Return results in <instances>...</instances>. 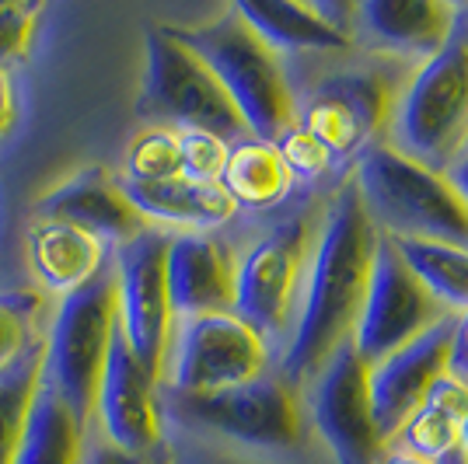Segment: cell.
Listing matches in <instances>:
<instances>
[{"label":"cell","mask_w":468,"mask_h":464,"mask_svg":"<svg viewBox=\"0 0 468 464\" xmlns=\"http://www.w3.org/2000/svg\"><path fill=\"white\" fill-rule=\"evenodd\" d=\"M378 241L381 231L350 178L332 195L322 231L312 245V258L304 266L291 339L280 364V377L293 391L308 385L343 343H350L367 293Z\"/></svg>","instance_id":"1"},{"label":"cell","mask_w":468,"mask_h":464,"mask_svg":"<svg viewBox=\"0 0 468 464\" xmlns=\"http://www.w3.org/2000/svg\"><path fill=\"white\" fill-rule=\"evenodd\" d=\"M182 46L210 67L220 88L245 119L249 136L262 143H276V136L297 119V98L280 53L249 28L234 7L203 25H165Z\"/></svg>","instance_id":"2"},{"label":"cell","mask_w":468,"mask_h":464,"mask_svg":"<svg viewBox=\"0 0 468 464\" xmlns=\"http://www.w3.org/2000/svg\"><path fill=\"white\" fill-rule=\"evenodd\" d=\"M353 185L381 234L468 245V206L448 174L412 161L391 143H371L356 157Z\"/></svg>","instance_id":"3"},{"label":"cell","mask_w":468,"mask_h":464,"mask_svg":"<svg viewBox=\"0 0 468 464\" xmlns=\"http://www.w3.org/2000/svg\"><path fill=\"white\" fill-rule=\"evenodd\" d=\"M468 143V4L458 7L448 42L416 70L395 101V151L444 172Z\"/></svg>","instance_id":"4"},{"label":"cell","mask_w":468,"mask_h":464,"mask_svg":"<svg viewBox=\"0 0 468 464\" xmlns=\"http://www.w3.org/2000/svg\"><path fill=\"white\" fill-rule=\"evenodd\" d=\"M119 329L116 276L112 266L98 272L91 283L57 301L42 335V381L74 408L84 426H91L95 395L109 346Z\"/></svg>","instance_id":"5"},{"label":"cell","mask_w":468,"mask_h":464,"mask_svg":"<svg viewBox=\"0 0 468 464\" xmlns=\"http://www.w3.org/2000/svg\"><path fill=\"white\" fill-rule=\"evenodd\" d=\"M144 53H147V70H144L137 112L147 119V126H165L176 133L199 130L220 136L231 147L241 140H252L245 119L238 116L234 101L210 74V67L189 46H182L165 25L147 28Z\"/></svg>","instance_id":"6"},{"label":"cell","mask_w":468,"mask_h":464,"mask_svg":"<svg viewBox=\"0 0 468 464\" xmlns=\"http://www.w3.org/2000/svg\"><path fill=\"white\" fill-rule=\"evenodd\" d=\"M270 346L234 311L178 318L161 367V387L203 398L270 374Z\"/></svg>","instance_id":"7"},{"label":"cell","mask_w":468,"mask_h":464,"mask_svg":"<svg viewBox=\"0 0 468 464\" xmlns=\"http://www.w3.org/2000/svg\"><path fill=\"white\" fill-rule=\"evenodd\" d=\"M161 416L178 419L199 433H214L234 444L262 447V450H291L301 444V433H304L301 402L280 374H262L252 385L231 387L220 395H203V398H189L161 387Z\"/></svg>","instance_id":"8"},{"label":"cell","mask_w":468,"mask_h":464,"mask_svg":"<svg viewBox=\"0 0 468 464\" xmlns=\"http://www.w3.org/2000/svg\"><path fill=\"white\" fill-rule=\"evenodd\" d=\"M308 252H312V220L308 213H297L252 241L234 262L231 311L259 332L266 346L291 332Z\"/></svg>","instance_id":"9"},{"label":"cell","mask_w":468,"mask_h":464,"mask_svg":"<svg viewBox=\"0 0 468 464\" xmlns=\"http://www.w3.org/2000/svg\"><path fill=\"white\" fill-rule=\"evenodd\" d=\"M168 237L161 227H144L137 237L112 248L109 266L116 276L119 332L147 370L161 381L165 353L176 329V311L168 293Z\"/></svg>","instance_id":"10"},{"label":"cell","mask_w":468,"mask_h":464,"mask_svg":"<svg viewBox=\"0 0 468 464\" xmlns=\"http://www.w3.org/2000/svg\"><path fill=\"white\" fill-rule=\"evenodd\" d=\"M448 311L433 293L412 276V269L402 262L399 248L391 245L388 234H381L378 252H374L371 279H367V293L356 314L350 343L356 356L374 367L395 349L410 346L412 339H420L437 322H444Z\"/></svg>","instance_id":"11"},{"label":"cell","mask_w":468,"mask_h":464,"mask_svg":"<svg viewBox=\"0 0 468 464\" xmlns=\"http://www.w3.org/2000/svg\"><path fill=\"white\" fill-rule=\"evenodd\" d=\"M388 116H395L391 80L374 70H346L322 80L297 105L293 122L304 126L335 161H346L371 147Z\"/></svg>","instance_id":"12"},{"label":"cell","mask_w":468,"mask_h":464,"mask_svg":"<svg viewBox=\"0 0 468 464\" xmlns=\"http://www.w3.org/2000/svg\"><path fill=\"white\" fill-rule=\"evenodd\" d=\"M91 426L130 454L157 458L165 447V416H161V381L154 370L137 360V353L126 346L122 332L116 329L109 360L101 370L95 395Z\"/></svg>","instance_id":"13"},{"label":"cell","mask_w":468,"mask_h":464,"mask_svg":"<svg viewBox=\"0 0 468 464\" xmlns=\"http://www.w3.org/2000/svg\"><path fill=\"white\" fill-rule=\"evenodd\" d=\"M312 419L339 464L381 461L385 444L374 426L367 364L353 343H343L312 377Z\"/></svg>","instance_id":"14"},{"label":"cell","mask_w":468,"mask_h":464,"mask_svg":"<svg viewBox=\"0 0 468 464\" xmlns=\"http://www.w3.org/2000/svg\"><path fill=\"white\" fill-rule=\"evenodd\" d=\"M454 329H458V314H448L420 339H412L410 346L395 349L381 364L367 367L374 426H378V437L385 447L420 412L430 387L437 385V377L448 374Z\"/></svg>","instance_id":"15"},{"label":"cell","mask_w":468,"mask_h":464,"mask_svg":"<svg viewBox=\"0 0 468 464\" xmlns=\"http://www.w3.org/2000/svg\"><path fill=\"white\" fill-rule=\"evenodd\" d=\"M36 216L59 220V224H70L78 231L91 234L109 252L126 245L130 237H137L147 227L144 216L130 206V199L119 189L116 172H109L101 164H88L70 178H63L59 185H53L36 203Z\"/></svg>","instance_id":"16"},{"label":"cell","mask_w":468,"mask_h":464,"mask_svg":"<svg viewBox=\"0 0 468 464\" xmlns=\"http://www.w3.org/2000/svg\"><path fill=\"white\" fill-rule=\"evenodd\" d=\"M231 248L210 231H178L168 237V293L178 318H199L234 308Z\"/></svg>","instance_id":"17"},{"label":"cell","mask_w":468,"mask_h":464,"mask_svg":"<svg viewBox=\"0 0 468 464\" xmlns=\"http://www.w3.org/2000/svg\"><path fill=\"white\" fill-rule=\"evenodd\" d=\"M458 15V4L444 0H364L356 4L353 39L364 36L367 46L395 57L427 63L444 42Z\"/></svg>","instance_id":"18"},{"label":"cell","mask_w":468,"mask_h":464,"mask_svg":"<svg viewBox=\"0 0 468 464\" xmlns=\"http://www.w3.org/2000/svg\"><path fill=\"white\" fill-rule=\"evenodd\" d=\"M109 248L91 234L59 220H32L25 231V258L42 290L49 297H67L109 269Z\"/></svg>","instance_id":"19"},{"label":"cell","mask_w":468,"mask_h":464,"mask_svg":"<svg viewBox=\"0 0 468 464\" xmlns=\"http://www.w3.org/2000/svg\"><path fill=\"white\" fill-rule=\"evenodd\" d=\"M119 189L130 199V206L144 216L147 227H161L168 234L214 231L238 213L231 195L220 189V182H193L178 174V178L151 182V185L119 182Z\"/></svg>","instance_id":"20"},{"label":"cell","mask_w":468,"mask_h":464,"mask_svg":"<svg viewBox=\"0 0 468 464\" xmlns=\"http://www.w3.org/2000/svg\"><path fill=\"white\" fill-rule=\"evenodd\" d=\"M234 11L249 21L259 39L273 53H339L353 42L318 15L314 4H273V0H241Z\"/></svg>","instance_id":"21"},{"label":"cell","mask_w":468,"mask_h":464,"mask_svg":"<svg viewBox=\"0 0 468 464\" xmlns=\"http://www.w3.org/2000/svg\"><path fill=\"white\" fill-rule=\"evenodd\" d=\"M88 426L46 381L39 385L11 464H80Z\"/></svg>","instance_id":"22"},{"label":"cell","mask_w":468,"mask_h":464,"mask_svg":"<svg viewBox=\"0 0 468 464\" xmlns=\"http://www.w3.org/2000/svg\"><path fill=\"white\" fill-rule=\"evenodd\" d=\"M220 189L231 195L238 210L241 206L245 210H270V206L287 199V193L293 189V174L273 143L241 140L228 154V164L220 172Z\"/></svg>","instance_id":"23"},{"label":"cell","mask_w":468,"mask_h":464,"mask_svg":"<svg viewBox=\"0 0 468 464\" xmlns=\"http://www.w3.org/2000/svg\"><path fill=\"white\" fill-rule=\"evenodd\" d=\"M402 262L412 276L427 287L441 304L454 314L468 311V245L448 241H412V237H391Z\"/></svg>","instance_id":"24"},{"label":"cell","mask_w":468,"mask_h":464,"mask_svg":"<svg viewBox=\"0 0 468 464\" xmlns=\"http://www.w3.org/2000/svg\"><path fill=\"white\" fill-rule=\"evenodd\" d=\"M42 385V343L21 360L0 370V464L15 461L21 433L28 423V408Z\"/></svg>","instance_id":"25"},{"label":"cell","mask_w":468,"mask_h":464,"mask_svg":"<svg viewBox=\"0 0 468 464\" xmlns=\"http://www.w3.org/2000/svg\"><path fill=\"white\" fill-rule=\"evenodd\" d=\"M46 335V297L32 287L0 290V370L21 360Z\"/></svg>","instance_id":"26"},{"label":"cell","mask_w":468,"mask_h":464,"mask_svg":"<svg viewBox=\"0 0 468 464\" xmlns=\"http://www.w3.org/2000/svg\"><path fill=\"white\" fill-rule=\"evenodd\" d=\"M178 174H182L178 133L165 130V126H144L130 140L116 178L119 182H133V185H151V182H168Z\"/></svg>","instance_id":"27"},{"label":"cell","mask_w":468,"mask_h":464,"mask_svg":"<svg viewBox=\"0 0 468 464\" xmlns=\"http://www.w3.org/2000/svg\"><path fill=\"white\" fill-rule=\"evenodd\" d=\"M462 426L465 423L454 419L451 412L423 402L420 412L399 429L395 440H399V450H410V454H420V458H427V461H437V458H444L448 450L462 447ZM395 440H391V444H395Z\"/></svg>","instance_id":"28"},{"label":"cell","mask_w":468,"mask_h":464,"mask_svg":"<svg viewBox=\"0 0 468 464\" xmlns=\"http://www.w3.org/2000/svg\"><path fill=\"white\" fill-rule=\"evenodd\" d=\"M231 143H224L214 133L186 130L178 133V157H182V178L193 182H220V172L228 164Z\"/></svg>","instance_id":"29"},{"label":"cell","mask_w":468,"mask_h":464,"mask_svg":"<svg viewBox=\"0 0 468 464\" xmlns=\"http://www.w3.org/2000/svg\"><path fill=\"white\" fill-rule=\"evenodd\" d=\"M273 147L280 151L283 164L291 168L293 182H297V178H318V174H325L332 164H335V157H332L304 126H297V122L276 136Z\"/></svg>","instance_id":"30"},{"label":"cell","mask_w":468,"mask_h":464,"mask_svg":"<svg viewBox=\"0 0 468 464\" xmlns=\"http://www.w3.org/2000/svg\"><path fill=\"white\" fill-rule=\"evenodd\" d=\"M36 21H39V4L0 0V70H11V63H18L28 53Z\"/></svg>","instance_id":"31"},{"label":"cell","mask_w":468,"mask_h":464,"mask_svg":"<svg viewBox=\"0 0 468 464\" xmlns=\"http://www.w3.org/2000/svg\"><path fill=\"white\" fill-rule=\"evenodd\" d=\"M80 464H161V461H157V458H144V454H130V450H122V447L109 444L95 426H88Z\"/></svg>","instance_id":"32"},{"label":"cell","mask_w":468,"mask_h":464,"mask_svg":"<svg viewBox=\"0 0 468 464\" xmlns=\"http://www.w3.org/2000/svg\"><path fill=\"white\" fill-rule=\"evenodd\" d=\"M448 370L468 385V311H462V314H458V329H454V343H451Z\"/></svg>","instance_id":"33"},{"label":"cell","mask_w":468,"mask_h":464,"mask_svg":"<svg viewBox=\"0 0 468 464\" xmlns=\"http://www.w3.org/2000/svg\"><path fill=\"white\" fill-rule=\"evenodd\" d=\"M18 116V91H15V78L11 70H0V136L15 126Z\"/></svg>","instance_id":"34"},{"label":"cell","mask_w":468,"mask_h":464,"mask_svg":"<svg viewBox=\"0 0 468 464\" xmlns=\"http://www.w3.org/2000/svg\"><path fill=\"white\" fill-rule=\"evenodd\" d=\"M444 174H448V182L458 189V195L465 199V206H468V143L454 154V161L444 168Z\"/></svg>","instance_id":"35"},{"label":"cell","mask_w":468,"mask_h":464,"mask_svg":"<svg viewBox=\"0 0 468 464\" xmlns=\"http://www.w3.org/2000/svg\"><path fill=\"white\" fill-rule=\"evenodd\" d=\"M378 464H437V461H427V458L410 454V450H399V447H385V454H381Z\"/></svg>","instance_id":"36"},{"label":"cell","mask_w":468,"mask_h":464,"mask_svg":"<svg viewBox=\"0 0 468 464\" xmlns=\"http://www.w3.org/2000/svg\"><path fill=\"white\" fill-rule=\"evenodd\" d=\"M437 464H468L465 447H454V450H448L444 458H437Z\"/></svg>","instance_id":"37"},{"label":"cell","mask_w":468,"mask_h":464,"mask_svg":"<svg viewBox=\"0 0 468 464\" xmlns=\"http://www.w3.org/2000/svg\"><path fill=\"white\" fill-rule=\"evenodd\" d=\"M462 447H465V454H468V419H465V426H462Z\"/></svg>","instance_id":"38"}]
</instances>
